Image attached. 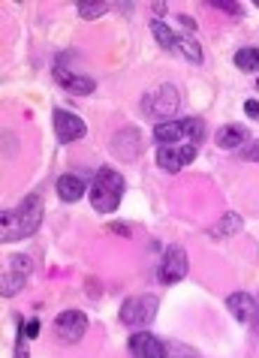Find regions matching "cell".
Listing matches in <instances>:
<instances>
[{"instance_id": "44dd1931", "label": "cell", "mask_w": 259, "mask_h": 358, "mask_svg": "<svg viewBox=\"0 0 259 358\" xmlns=\"http://www.w3.org/2000/svg\"><path fill=\"white\" fill-rule=\"evenodd\" d=\"M151 34H154V39H157V43H160L163 48H175V34L169 31V27L160 22V18H154V22H151Z\"/></svg>"}, {"instance_id": "8fae6325", "label": "cell", "mask_w": 259, "mask_h": 358, "mask_svg": "<svg viewBox=\"0 0 259 358\" xmlns=\"http://www.w3.org/2000/svg\"><path fill=\"white\" fill-rule=\"evenodd\" d=\"M130 352H133V358H166L169 346L151 331H136L130 337Z\"/></svg>"}, {"instance_id": "4316f807", "label": "cell", "mask_w": 259, "mask_h": 358, "mask_svg": "<svg viewBox=\"0 0 259 358\" xmlns=\"http://www.w3.org/2000/svg\"><path fill=\"white\" fill-rule=\"evenodd\" d=\"M244 112H247V117H259V99H247Z\"/></svg>"}, {"instance_id": "ffe728a7", "label": "cell", "mask_w": 259, "mask_h": 358, "mask_svg": "<svg viewBox=\"0 0 259 358\" xmlns=\"http://www.w3.org/2000/svg\"><path fill=\"white\" fill-rule=\"evenodd\" d=\"M184 133H187V142L190 145H199L205 138V124H202V117H184Z\"/></svg>"}, {"instance_id": "484cf974", "label": "cell", "mask_w": 259, "mask_h": 358, "mask_svg": "<svg viewBox=\"0 0 259 358\" xmlns=\"http://www.w3.org/2000/svg\"><path fill=\"white\" fill-rule=\"evenodd\" d=\"M22 331H24V337H31V341H34V337L39 334V322H36V320H31V322H22Z\"/></svg>"}, {"instance_id": "52a82bcc", "label": "cell", "mask_w": 259, "mask_h": 358, "mask_svg": "<svg viewBox=\"0 0 259 358\" xmlns=\"http://www.w3.org/2000/svg\"><path fill=\"white\" fill-rule=\"evenodd\" d=\"M196 160V145L184 142V145H163L157 148V166L163 169V172H181L184 166H190Z\"/></svg>"}, {"instance_id": "d6986e66", "label": "cell", "mask_w": 259, "mask_h": 358, "mask_svg": "<svg viewBox=\"0 0 259 358\" xmlns=\"http://www.w3.org/2000/svg\"><path fill=\"white\" fill-rule=\"evenodd\" d=\"M76 9H78V18H88V22H94V18H103L106 15L108 6L103 3V0H78Z\"/></svg>"}, {"instance_id": "cb8c5ba5", "label": "cell", "mask_w": 259, "mask_h": 358, "mask_svg": "<svg viewBox=\"0 0 259 358\" xmlns=\"http://www.w3.org/2000/svg\"><path fill=\"white\" fill-rule=\"evenodd\" d=\"M241 160H251V163H259V142H251L241 148Z\"/></svg>"}, {"instance_id": "e0dca14e", "label": "cell", "mask_w": 259, "mask_h": 358, "mask_svg": "<svg viewBox=\"0 0 259 358\" xmlns=\"http://www.w3.org/2000/svg\"><path fill=\"white\" fill-rule=\"evenodd\" d=\"M241 214H235V211H229L223 214L220 220H217V226L211 229V235L214 238H229V235H235V232H241Z\"/></svg>"}, {"instance_id": "ac0fdd59", "label": "cell", "mask_w": 259, "mask_h": 358, "mask_svg": "<svg viewBox=\"0 0 259 358\" xmlns=\"http://www.w3.org/2000/svg\"><path fill=\"white\" fill-rule=\"evenodd\" d=\"M235 66L241 73H259V48L256 45H244L235 52Z\"/></svg>"}, {"instance_id": "7402d4cb", "label": "cell", "mask_w": 259, "mask_h": 358, "mask_svg": "<svg viewBox=\"0 0 259 358\" xmlns=\"http://www.w3.org/2000/svg\"><path fill=\"white\" fill-rule=\"evenodd\" d=\"M166 358H199L190 346H184V343H175V346H169V355Z\"/></svg>"}, {"instance_id": "5b68a950", "label": "cell", "mask_w": 259, "mask_h": 358, "mask_svg": "<svg viewBox=\"0 0 259 358\" xmlns=\"http://www.w3.org/2000/svg\"><path fill=\"white\" fill-rule=\"evenodd\" d=\"M157 316V298L154 295H133L121 304V322L124 325H148Z\"/></svg>"}, {"instance_id": "7c38bea8", "label": "cell", "mask_w": 259, "mask_h": 358, "mask_svg": "<svg viewBox=\"0 0 259 358\" xmlns=\"http://www.w3.org/2000/svg\"><path fill=\"white\" fill-rule=\"evenodd\" d=\"M226 307H229V313H232L238 322H244V325L256 322V316H259V304L247 292H232L226 298Z\"/></svg>"}, {"instance_id": "7a4b0ae2", "label": "cell", "mask_w": 259, "mask_h": 358, "mask_svg": "<svg viewBox=\"0 0 259 358\" xmlns=\"http://www.w3.org/2000/svg\"><path fill=\"white\" fill-rule=\"evenodd\" d=\"M121 199H124V178H121V172H118V169L103 166L97 172L94 184H91V202H94V208L99 214H112V211H118Z\"/></svg>"}, {"instance_id": "2e32d148", "label": "cell", "mask_w": 259, "mask_h": 358, "mask_svg": "<svg viewBox=\"0 0 259 358\" xmlns=\"http://www.w3.org/2000/svg\"><path fill=\"white\" fill-rule=\"evenodd\" d=\"M175 52H181L190 64H202V61H205L202 45H199L193 36H175Z\"/></svg>"}, {"instance_id": "603a6c76", "label": "cell", "mask_w": 259, "mask_h": 358, "mask_svg": "<svg viewBox=\"0 0 259 358\" xmlns=\"http://www.w3.org/2000/svg\"><path fill=\"white\" fill-rule=\"evenodd\" d=\"M211 6L223 9V13H229V15H241V3H232V0H226V3H223V0H214Z\"/></svg>"}, {"instance_id": "30bf717a", "label": "cell", "mask_w": 259, "mask_h": 358, "mask_svg": "<svg viewBox=\"0 0 259 358\" xmlns=\"http://www.w3.org/2000/svg\"><path fill=\"white\" fill-rule=\"evenodd\" d=\"M52 124H55V133H57V138H61L64 145L78 142V138H85V133H88V127H85L82 117L73 115V112H64V108H55Z\"/></svg>"}, {"instance_id": "8992f818", "label": "cell", "mask_w": 259, "mask_h": 358, "mask_svg": "<svg viewBox=\"0 0 259 358\" xmlns=\"http://www.w3.org/2000/svg\"><path fill=\"white\" fill-rule=\"evenodd\" d=\"M55 82L61 85L66 94H76V96H88V94L97 91V82H94L91 76L73 73V69L66 66V55L57 57V64H55Z\"/></svg>"}, {"instance_id": "d4e9b609", "label": "cell", "mask_w": 259, "mask_h": 358, "mask_svg": "<svg viewBox=\"0 0 259 358\" xmlns=\"http://www.w3.org/2000/svg\"><path fill=\"white\" fill-rule=\"evenodd\" d=\"M24 331H22V325H18V341H15V358H27V346H24Z\"/></svg>"}, {"instance_id": "f1b7e54d", "label": "cell", "mask_w": 259, "mask_h": 358, "mask_svg": "<svg viewBox=\"0 0 259 358\" xmlns=\"http://www.w3.org/2000/svg\"><path fill=\"white\" fill-rule=\"evenodd\" d=\"M256 87H259V78H256Z\"/></svg>"}, {"instance_id": "277c9868", "label": "cell", "mask_w": 259, "mask_h": 358, "mask_svg": "<svg viewBox=\"0 0 259 358\" xmlns=\"http://www.w3.org/2000/svg\"><path fill=\"white\" fill-rule=\"evenodd\" d=\"M34 274V262L27 256H9L4 262V280H0V298H13L24 289Z\"/></svg>"}, {"instance_id": "4fadbf2b", "label": "cell", "mask_w": 259, "mask_h": 358, "mask_svg": "<svg viewBox=\"0 0 259 358\" xmlns=\"http://www.w3.org/2000/svg\"><path fill=\"white\" fill-rule=\"evenodd\" d=\"M85 190H88L85 178H78V175L57 178V196H61V202H78V199L85 196Z\"/></svg>"}, {"instance_id": "3957f363", "label": "cell", "mask_w": 259, "mask_h": 358, "mask_svg": "<svg viewBox=\"0 0 259 358\" xmlns=\"http://www.w3.org/2000/svg\"><path fill=\"white\" fill-rule=\"evenodd\" d=\"M181 108V94H178L175 85H157L154 91H148L142 96V112L154 121H175V112Z\"/></svg>"}, {"instance_id": "83f0119b", "label": "cell", "mask_w": 259, "mask_h": 358, "mask_svg": "<svg viewBox=\"0 0 259 358\" xmlns=\"http://www.w3.org/2000/svg\"><path fill=\"white\" fill-rule=\"evenodd\" d=\"M115 232H118V235H127V238H130V229H127L124 223H115Z\"/></svg>"}, {"instance_id": "9c48e42d", "label": "cell", "mask_w": 259, "mask_h": 358, "mask_svg": "<svg viewBox=\"0 0 259 358\" xmlns=\"http://www.w3.org/2000/svg\"><path fill=\"white\" fill-rule=\"evenodd\" d=\"M88 331V316L82 310H64L57 313L55 320V334L61 337L64 343H78Z\"/></svg>"}, {"instance_id": "9a60e30c", "label": "cell", "mask_w": 259, "mask_h": 358, "mask_svg": "<svg viewBox=\"0 0 259 358\" xmlns=\"http://www.w3.org/2000/svg\"><path fill=\"white\" fill-rule=\"evenodd\" d=\"M217 148H241L244 142H247V127H241V124H226L220 133H217Z\"/></svg>"}, {"instance_id": "5bb4252c", "label": "cell", "mask_w": 259, "mask_h": 358, "mask_svg": "<svg viewBox=\"0 0 259 358\" xmlns=\"http://www.w3.org/2000/svg\"><path fill=\"white\" fill-rule=\"evenodd\" d=\"M154 138H157V145H184V124L181 121H166V124H157L154 127Z\"/></svg>"}, {"instance_id": "ba28073f", "label": "cell", "mask_w": 259, "mask_h": 358, "mask_svg": "<svg viewBox=\"0 0 259 358\" xmlns=\"http://www.w3.org/2000/svg\"><path fill=\"white\" fill-rule=\"evenodd\" d=\"M187 268H190V262H187V250L184 247H178V244H172L163 253V262H160V283H166V286L181 283L187 277Z\"/></svg>"}, {"instance_id": "6da1fadb", "label": "cell", "mask_w": 259, "mask_h": 358, "mask_svg": "<svg viewBox=\"0 0 259 358\" xmlns=\"http://www.w3.org/2000/svg\"><path fill=\"white\" fill-rule=\"evenodd\" d=\"M39 223H43V199L27 196V199H22L18 208L4 211V217H0V226H4L0 238H4V244H15V241H22V238L34 235Z\"/></svg>"}]
</instances>
